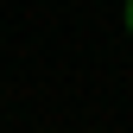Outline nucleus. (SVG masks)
<instances>
[{
	"label": "nucleus",
	"mask_w": 133,
	"mask_h": 133,
	"mask_svg": "<svg viewBox=\"0 0 133 133\" xmlns=\"http://www.w3.org/2000/svg\"><path fill=\"white\" fill-rule=\"evenodd\" d=\"M127 32H133V0H127Z\"/></svg>",
	"instance_id": "obj_1"
}]
</instances>
